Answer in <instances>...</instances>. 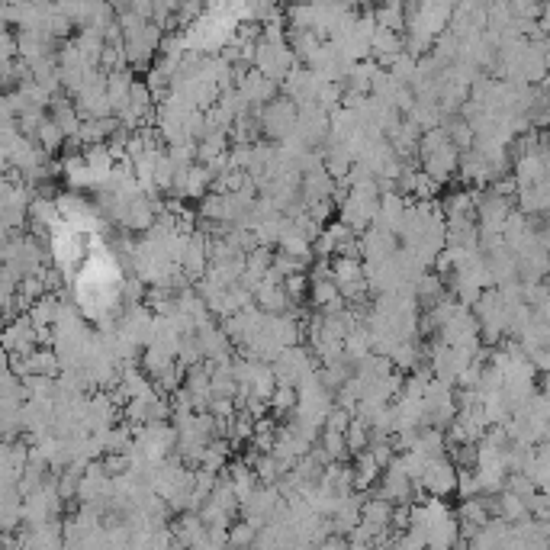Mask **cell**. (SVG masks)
Segmentation results:
<instances>
[{
	"label": "cell",
	"instance_id": "obj_1",
	"mask_svg": "<svg viewBox=\"0 0 550 550\" xmlns=\"http://www.w3.org/2000/svg\"><path fill=\"white\" fill-rule=\"evenodd\" d=\"M419 486L428 489L431 499H444V496H451L454 489H460V470L451 464L448 457L431 460V464L425 467V473H422Z\"/></svg>",
	"mask_w": 550,
	"mask_h": 550
},
{
	"label": "cell",
	"instance_id": "obj_2",
	"mask_svg": "<svg viewBox=\"0 0 550 550\" xmlns=\"http://www.w3.org/2000/svg\"><path fill=\"white\" fill-rule=\"evenodd\" d=\"M303 116H309V113H303ZM303 116H300V123H306ZM312 126H322V113H319L316 103H312ZM296 136H300V142L309 148L312 142H316V139L322 136V129H312V132H309V129H296Z\"/></svg>",
	"mask_w": 550,
	"mask_h": 550
},
{
	"label": "cell",
	"instance_id": "obj_3",
	"mask_svg": "<svg viewBox=\"0 0 550 550\" xmlns=\"http://www.w3.org/2000/svg\"><path fill=\"white\" fill-rule=\"evenodd\" d=\"M312 13H316V17H335L338 20V13H345V10H312ZM316 29H332V23L329 20H319ZM316 29H312V33H316ZM338 29H341V23H335V33H338Z\"/></svg>",
	"mask_w": 550,
	"mask_h": 550
},
{
	"label": "cell",
	"instance_id": "obj_4",
	"mask_svg": "<svg viewBox=\"0 0 550 550\" xmlns=\"http://www.w3.org/2000/svg\"><path fill=\"white\" fill-rule=\"evenodd\" d=\"M538 235H541L544 248L550 251V216H544V219H541V226H538Z\"/></svg>",
	"mask_w": 550,
	"mask_h": 550
}]
</instances>
